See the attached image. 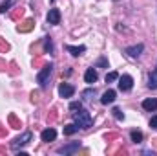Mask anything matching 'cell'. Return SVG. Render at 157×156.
Here are the masks:
<instances>
[{"mask_svg":"<svg viewBox=\"0 0 157 156\" xmlns=\"http://www.w3.org/2000/svg\"><path fill=\"white\" fill-rule=\"evenodd\" d=\"M113 116L117 117V119H124V114L121 112V109H113Z\"/></svg>","mask_w":157,"mask_h":156,"instance_id":"cell-26","label":"cell"},{"mask_svg":"<svg viewBox=\"0 0 157 156\" xmlns=\"http://www.w3.org/2000/svg\"><path fill=\"white\" fill-rule=\"evenodd\" d=\"M99 66H108V63H106V59H101V61H99Z\"/></svg>","mask_w":157,"mask_h":156,"instance_id":"cell-29","label":"cell"},{"mask_svg":"<svg viewBox=\"0 0 157 156\" xmlns=\"http://www.w3.org/2000/svg\"><path fill=\"white\" fill-rule=\"evenodd\" d=\"M115 96H117V94H115V90H112V88H110V90H106V92L102 94L101 103H102V105H110V103H113V101H115Z\"/></svg>","mask_w":157,"mask_h":156,"instance_id":"cell-8","label":"cell"},{"mask_svg":"<svg viewBox=\"0 0 157 156\" xmlns=\"http://www.w3.org/2000/svg\"><path fill=\"white\" fill-rule=\"evenodd\" d=\"M77 130H78L77 123H70V125H66V127H64V134H66V136H71V134H75Z\"/></svg>","mask_w":157,"mask_h":156,"instance_id":"cell-15","label":"cell"},{"mask_svg":"<svg viewBox=\"0 0 157 156\" xmlns=\"http://www.w3.org/2000/svg\"><path fill=\"white\" fill-rule=\"evenodd\" d=\"M93 96H95V88H88V90L82 92V97H84V99H91Z\"/></svg>","mask_w":157,"mask_h":156,"instance_id":"cell-22","label":"cell"},{"mask_svg":"<svg viewBox=\"0 0 157 156\" xmlns=\"http://www.w3.org/2000/svg\"><path fill=\"white\" fill-rule=\"evenodd\" d=\"M40 138H42V142H53L55 138H57V130L55 129H46V130H42V134H40Z\"/></svg>","mask_w":157,"mask_h":156,"instance_id":"cell-10","label":"cell"},{"mask_svg":"<svg viewBox=\"0 0 157 156\" xmlns=\"http://www.w3.org/2000/svg\"><path fill=\"white\" fill-rule=\"evenodd\" d=\"M132 142L133 143H141L143 142V132H139V130H132Z\"/></svg>","mask_w":157,"mask_h":156,"instance_id":"cell-19","label":"cell"},{"mask_svg":"<svg viewBox=\"0 0 157 156\" xmlns=\"http://www.w3.org/2000/svg\"><path fill=\"white\" fill-rule=\"evenodd\" d=\"M9 125H11V129H20L22 127V123L18 121V117L15 114H9Z\"/></svg>","mask_w":157,"mask_h":156,"instance_id":"cell-17","label":"cell"},{"mask_svg":"<svg viewBox=\"0 0 157 156\" xmlns=\"http://www.w3.org/2000/svg\"><path fill=\"white\" fill-rule=\"evenodd\" d=\"M117 79H119L117 72H110V74H106V83H113V81H117Z\"/></svg>","mask_w":157,"mask_h":156,"instance_id":"cell-23","label":"cell"},{"mask_svg":"<svg viewBox=\"0 0 157 156\" xmlns=\"http://www.w3.org/2000/svg\"><path fill=\"white\" fill-rule=\"evenodd\" d=\"M150 127H152V129H157V116H154L150 119Z\"/></svg>","mask_w":157,"mask_h":156,"instance_id":"cell-28","label":"cell"},{"mask_svg":"<svg viewBox=\"0 0 157 156\" xmlns=\"http://www.w3.org/2000/svg\"><path fill=\"white\" fill-rule=\"evenodd\" d=\"M0 136H6V130L2 129V125H0Z\"/></svg>","mask_w":157,"mask_h":156,"instance_id":"cell-30","label":"cell"},{"mask_svg":"<svg viewBox=\"0 0 157 156\" xmlns=\"http://www.w3.org/2000/svg\"><path fill=\"white\" fill-rule=\"evenodd\" d=\"M44 51H46V53H51V51H53V42H51L49 37L44 39Z\"/></svg>","mask_w":157,"mask_h":156,"instance_id":"cell-20","label":"cell"},{"mask_svg":"<svg viewBox=\"0 0 157 156\" xmlns=\"http://www.w3.org/2000/svg\"><path fill=\"white\" fill-rule=\"evenodd\" d=\"M132 86H133V79H132V76L124 74V76H121V77H119V88H121L122 92L132 90Z\"/></svg>","mask_w":157,"mask_h":156,"instance_id":"cell-4","label":"cell"},{"mask_svg":"<svg viewBox=\"0 0 157 156\" xmlns=\"http://www.w3.org/2000/svg\"><path fill=\"white\" fill-rule=\"evenodd\" d=\"M33 28H35V20H33V18H26L22 24H18V28H17V30H18L20 33H29Z\"/></svg>","mask_w":157,"mask_h":156,"instance_id":"cell-7","label":"cell"},{"mask_svg":"<svg viewBox=\"0 0 157 156\" xmlns=\"http://www.w3.org/2000/svg\"><path fill=\"white\" fill-rule=\"evenodd\" d=\"M7 50H9V44H7L6 40L2 39V37H0V51H4V53H6Z\"/></svg>","mask_w":157,"mask_h":156,"instance_id":"cell-24","label":"cell"},{"mask_svg":"<svg viewBox=\"0 0 157 156\" xmlns=\"http://www.w3.org/2000/svg\"><path fill=\"white\" fill-rule=\"evenodd\" d=\"M80 109H82V105H80L78 101H75V103L70 105V110H71V112H77V110H80Z\"/></svg>","mask_w":157,"mask_h":156,"instance_id":"cell-25","label":"cell"},{"mask_svg":"<svg viewBox=\"0 0 157 156\" xmlns=\"http://www.w3.org/2000/svg\"><path fill=\"white\" fill-rule=\"evenodd\" d=\"M22 15H24V9H22V7H17V9L11 13V18H13V20H18Z\"/></svg>","mask_w":157,"mask_h":156,"instance_id":"cell-21","label":"cell"},{"mask_svg":"<svg viewBox=\"0 0 157 156\" xmlns=\"http://www.w3.org/2000/svg\"><path fill=\"white\" fill-rule=\"evenodd\" d=\"M148 86L150 88H157V70H154L148 77Z\"/></svg>","mask_w":157,"mask_h":156,"instance_id":"cell-18","label":"cell"},{"mask_svg":"<svg viewBox=\"0 0 157 156\" xmlns=\"http://www.w3.org/2000/svg\"><path fill=\"white\" fill-rule=\"evenodd\" d=\"M51 70H53V64H44L42 66V70H40L39 76H37V81L40 83V86H46L48 84V79L51 76Z\"/></svg>","mask_w":157,"mask_h":156,"instance_id":"cell-3","label":"cell"},{"mask_svg":"<svg viewBox=\"0 0 157 156\" xmlns=\"http://www.w3.org/2000/svg\"><path fill=\"white\" fill-rule=\"evenodd\" d=\"M143 109H144V110H150V112L155 110L157 109V99H144V101H143Z\"/></svg>","mask_w":157,"mask_h":156,"instance_id":"cell-14","label":"cell"},{"mask_svg":"<svg viewBox=\"0 0 157 156\" xmlns=\"http://www.w3.org/2000/svg\"><path fill=\"white\" fill-rule=\"evenodd\" d=\"M84 81H86V83H90V84H93V83L97 81V72H95L93 68H88V70H86V74H84Z\"/></svg>","mask_w":157,"mask_h":156,"instance_id":"cell-12","label":"cell"},{"mask_svg":"<svg viewBox=\"0 0 157 156\" xmlns=\"http://www.w3.org/2000/svg\"><path fill=\"white\" fill-rule=\"evenodd\" d=\"M31 101L33 103H39V92H31Z\"/></svg>","mask_w":157,"mask_h":156,"instance_id":"cell-27","label":"cell"},{"mask_svg":"<svg viewBox=\"0 0 157 156\" xmlns=\"http://www.w3.org/2000/svg\"><path fill=\"white\" fill-rule=\"evenodd\" d=\"M143 50H144V46H143V44H135V46L126 48V53H128L130 57H139V55L143 53Z\"/></svg>","mask_w":157,"mask_h":156,"instance_id":"cell-11","label":"cell"},{"mask_svg":"<svg viewBox=\"0 0 157 156\" xmlns=\"http://www.w3.org/2000/svg\"><path fill=\"white\" fill-rule=\"evenodd\" d=\"M15 4H17V0H6V2L0 6V13H6V11H9V9L15 6Z\"/></svg>","mask_w":157,"mask_h":156,"instance_id":"cell-16","label":"cell"},{"mask_svg":"<svg viewBox=\"0 0 157 156\" xmlns=\"http://www.w3.org/2000/svg\"><path fill=\"white\" fill-rule=\"evenodd\" d=\"M59 94H60V97H71V96L75 94V88H73L71 84H68V83H60Z\"/></svg>","mask_w":157,"mask_h":156,"instance_id":"cell-5","label":"cell"},{"mask_svg":"<svg viewBox=\"0 0 157 156\" xmlns=\"http://www.w3.org/2000/svg\"><path fill=\"white\" fill-rule=\"evenodd\" d=\"M66 50H68L71 55H75V57H77V55H80V53H84V51H86V46H70V44H68V46H66Z\"/></svg>","mask_w":157,"mask_h":156,"instance_id":"cell-13","label":"cell"},{"mask_svg":"<svg viewBox=\"0 0 157 156\" xmlns=\"http://www.w3.org/2000/svg\"><path fill=\"white\" fill-rule=\"evenodd\" d=\"M48 22H49V24H59V22H60V11H59L57 7L49 9V13H48Z\"/></svg>","mask_w":157,"mask_h":156,"instance_id":"cell-9","label":"cell"},{"mask_svg":"<svg viewBox=\"0 0 157 156\" xmlns=\"http://www.w3.org/2000/svg\"><path fill=\"white\" fill-rule=\"evenodd\" d=\"M78 147H80V143H78V142H71V143H68V145L60 147V149H59V153H60V154H71V153H77Z\"/></svg>","mask_w":157,"mask_h":156,"instance_id":"cell-6","label":"cell"},{"mask_svg":"<svg viewBox=\"0 0 157 156\" xmlns=\"http://www.w3.org/2000/svg\"><path fill=\"white\" fill-rule=\"evenodd\" d=\"M73 117H75L77 127H80V129H90V127L93 125V119L90 116V112L84 110V109H80L78 112H73Z\"/></svg>","mask_w":157,"mask_h":156,"instance_id":"cell-1","label":"cell"},{"mask_svg":"<svg viewBox=\"0 0 157 156\" xmlns=\"http://www.w3.org/2000/svg\"><path fill=\"white\" fill-rule=\"evenodd\" d=\"M31 140H33V134H31V132L28 130V132H24L22 136L15 138V140L11 142V149H13V151H18L20 147H24V145H26V143H29Z\"/></svg>","mask_w":157,"mask_h":156,"instance_id":"cell-2","label":"cell"}]
</instances>
